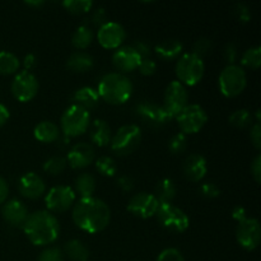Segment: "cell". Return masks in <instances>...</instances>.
<instances>
[{"label": "cell", "mask_w": 261, "mask_h": 261, "mask_svg": "<svg viewBox=\"0 0 261 261\" xmlns=\"http://www.w3.org/2000/svg\"><path fill=\"white\" fill-rule=\"evenodd\" d=\"M18 191L28 200L40 199L46 193L45 181L35 172H27L18 181Z\"/></svg>", "instance_id": "obj_18"}, {"label": "cell", "mask_w": 261, "mask_h": 261, "mask_svg": "<svg viewBox=\"0 0 261 261\" xmlns=\"http://www.w3.org/2000/svg\"><path fill=\"white\" fill-rule=\"evenodd\" d=\"M155 217L163 228L175 233H182L190 226L188 214L172 203L160 204Z\"/></svg>", "instance_id": "obj_8"}, {"label": "cell", "mask_w": 261, "mask_h": 261, "mask_svg": "<svg viewBox=\"0 0 261 261\" xmlns=\"http://www.w3.org/2000/svg\"><path fill=\"white\" fill-rule=\"evenodd\" d=\"M177 194V186L170 178H163L155 186V193L153 195L157 198L160 204L163 203H172L173 199Z\"/></svg>", "instance_id": "obj_29"}, {"label": "cell", "mask_w": 261, "mask_h": 261, "mask_svg": "<svg viewBox=\"0 0 261 261\" xmlns=\"http://www.w3.org/2000/svg\"><path fill=\"white\" fill-rule=\"evenodd\" d=\"M126 32L121 24L116 22H107L101 25L97 32L99 45L106 50H117L124 43Z\"/></svg>", "instance_id": "obj_16"}, {"label": "cell", "mask_w": 261, "mask_h": 261, "mask_svg": "<svg viewBox=\"0 0 261 261\" xmlns=\"http://www.w3.org/2000/svg\"><path fill=\"white\" fill-rule=\"evenodd\" d=\"M111 129L105 120L97 119L92 122L89 139L97 147H107L111 143Z\"/></svg>", "instance_id": "obj_22"}, {"label": "cell", "mask_w": 261, "mask_h": 261, "mask_svg": "<svg viewBox=\"0 0 261 261\" xmlns=\"http://www.w3.org/2000/svg\"><path fill=\"white\" fill-rule=\"evenodd\" d=\"M251 175L254 177L255 182H261V155H256L251 163Z\"/></svg>", "instance_id": "obj_48"}, {"label": "cell", "mask_w": 261, "mask_h": 261, "mask_svg": "<svg viewBox=\"0 0 261 261\" xmlns=\"http://www.w3.org/2000/svg\"><path fill=\"white\" fill-rule=\"evenodd\" d=\"M63 7L71 14L82 15L92 10L93 2L92 0H65L63 2Z\"/></svg>", "instance_id": "obj_33"}, {"label": "cell", "mask_w": 261, "mask_h": 261, "mask_svg": "<svg viewBox=\"0 0 261 261\" xmlns=\"http://www.w3.org/2000/svg\"><path fill=\"white\" fill-rule=\"evenodd\" d=\"M99 99L101 98L98 96V92L92 87H82L74 92L73 96L74 105L83 107L87 111L96 109L99 103Z\"/></svg>", "instance_id": "obj_23"}, {"label": "cell", "mask_w": 261, "mask_h": 261, "mask_svg": "<svg viewBox=\"0 0 261 261\" xmlns=\"http://www.w3.org/2000/svg\"><path fill=\"white\" fill-rule=\"evenodd\" d=\"M2 214L4 221L9 226L15 227V228H22L23 224L27 221L28 216H30L27 206L17 199L5 201L2 209Z\"/></svg>", "instance_id": "obj_20"}, {"label": "cell", "mask_w": 261, "mask_h": 261, "mask_svg": "<svg viewBox=\"0 0 261 261\" xmlns=\"http://www.w3.org/2000/svg\"><path fill=\"white\" fill-rule=\"evenodd\" d=\"M140 61L142 58L132 46L119 47L112 55V64L117 70L121 71V74L137 70Z\"/></svg>", "instance_id": "obj_19"}, {"label": "cell", "mask_w": 261, "mask_h": 261, "mask_svg": "<svg viewBox=\"0 0 261 261\" xmlns=\"http://www.w3.org/2000/svg\"><path fill=\"white\" fill-rule=\"evenodd\" d=\"M96 170L106 177H114L117 172V165L114 158L109 155H102L96 161Z\"/></svg>", "instance_id": "obj_35"}, {"label": "cell", "mask_w": 261, "mask_h": 261, "mask_svg": "<svg viewBox=\"0 0 261 261\" xmlns=\"http://www.w3.org/2000/svg\"><path fill=\"white\" fill-rule=\"evenodd\" d=\"M10 112L8 110L7 106H4L3 103H0V127L4 126L7 124V121L9 120Z\"/></svg>", "instance_id": "obj_53"}, {"label": "cell", "mask_w": 261, "mask_h": 261, "mask_svg": "<svg viewBox=\"0 0 261 261\" xmlns=\"http://www.w3.org/2000/svg\"><path fill=\"white\" fill-rule=\"evenodd\" d=\"M176 76L182 86L194 87L203 79L205 65L203 59L188 53L181 55L176 63Z\"/></svg>", "instance_id": "obj_4"}, {"label": "cell", "mask_w": 261, "mask_h": 261, "mask_svg": "<svg viewBox=\"0 0 261 261\" xmlns=\"http://www.w3.org/2000/svg\"><path fill=\"white\" fill-rule=\"evenodd\" d=\"M233 14L241 23H247L251 19V12L250 8L245 4H236L233 8Z\"/></svg>", "instance_id": "obj_42"}, {"label": "cell", "mask_w": 261, "mask_h": 261, "mask_svg": "<svg viewBox=\"0 0 261 261\" xmlns=\"http://www.w3.org/2000/svg\"><path fill=\"white\" fill-rule=\"evenodd\" d=\"M232 218H233L234 221L239 222V223L240 222L245 221V219L247 218L245 208H242V206H236V208H233V211H232Z\"/></svg>", "instance_id": "obj_52"}, {"label": "cell", "mask_w": 261, "mask_h": 261, "mask_svg": "<svg viewBox=\"0 0 261 261\" xmlns=\"http://www.w3.org/2000/svg\"><path fill=\"white\" fill-rule=\"evenodd\" d=\"M25 5H28V7H35V8H40L42 7L45 3L41 2V0H38V2H24Z\"/></svg>", "instance_id": "obj_54"}, {"label": "cell", "mask_w": 261, "mask_h": 261, "mask_svg": "<svg viewBox=\"0 0 261 261\" xmlns=\"http://www.w3.org/2000/svg\"><path fill=\"white\" fill-rule=\"evenodd\" d=\"M97 188L96 178L91 173L83 172L75 178V182H74V193L75 195L78 194L81 198H91L94 194Z\"/></svg>", "instance_id": "obj_27"}, {"label": "cell", "mask_w": 261, "mask_h": 261, "mask_svg": "<svg viewBox=\"0 0 261 261\" xmlns=\"http://www.w3.org/2000/svg\"><path fill=\"white\" fill-rule=\"evenodd\" d=\"M37 261H65L64 254L58 247H47L38 256Z\"/></svg>", "instance_id": "obj_39"}, {"label": "cell", "mask_w": 261, "mask_h": 261, "mask_svg": "<svg viewBox=\"0 0 261 261\" xmlns=\"http://www.w3.org/2000/svg\"><path fill=\"white\" fill-rule=\"evenodd\" d=\"M211 48H212V41L206 37H201V38H199L198 41H195L191 54L196 55L198 58L203 59V56L208 55L209 51H211Z\"/></svg>", "instance_id": "obj_38"}, {"label": "cell", "mask_w": 261, "mask_h": 261, "mask_svg": "<svg viewBox=\"0 0 261 261\" xmlns=\"http://www.w3.org/2000/svg\"><path fill=\"white\" fill-rule=\"evenodd\" d=\"M117 186L121 189L122 191H132L133 188H134V181H133L132 177L129 176H120L116 181Z\"/></svg>", "instance_id": "obj_49"}, {"label": "cell", "mask_w": 261, "mask_h": 261, "mask_svg": "<svg viewBox=\"0 0 261 261\" xmlns=\"http://www.w3.org/2000/svg\"><path fill=\"white\" fill-rule=\"evenodd\" d=\"M250 139H251L252 145L256 148L257 150L261 149V126L260 122H255L250 130Z\"/></svg>", "instance_id": "obj_44"}, {"label": "cell", "mask_w": 261, "mask_h": 261, "mask_svg": "<svg viewBox=\"0 0 261 261\" xmlns=\"http://www.w3.org/2000/svg\"><path fill=\"white\" fill-rule=\"evenodd\" d=\"M155 261H185V259H184L180 250L171 247V249L163 250V251L158 255L157 260Z\"/></svg>", "instance_id": "obj_40"}, {"label": "cell", "mask_w": 261, "mask_h": 261, "mask_svg": "<svg viewBox=\"0 0 261 261\" xmlns=\"http://www.w3.org/2000/svg\"><path fill=\"white\" fill-rule=\"evenodd\" d=\"M134 112L138 119H140L144 124H147L150 127H154V129L165 126L175 119L163 109V106L149 101H142L140 103H138L135 106Z\"/></svg>", "instance_id": "obj_10"}, {"label": "cell", "mask_w": 261, "mask_h": 261, "mask_svg": "<svg viewBox=\"0 0 261 261\" xmlns=\"http://www.w3.org/2000/svg\"><path fill=\"white\" fill-rule=\"evenodd\" d=\"M37 65V59L33 54H28L24 56V60H23V66H24L25 71H31L32 69L36 68Z\"/></svg>", "instance_id": "obj_50"}, {"label": "cell", "mask_w": 261, "mask_h": 261, "mask_svg": "<svg viewBox=\"0 0 261 261\" xmlns=\"http://www.w3.org/2000/svg\"><path fill=\"white\" fill-rule=\"evenodd\" d=\"M142 142V130L138 125H122L111 138V150L119 157L132 154Z\"/></svg>", "instance_id": "obj_6"}, {"label": "cell", "mask_w": 261, "mask_h": 261, "mask_svg": "<svg viewBox=\"0 0 261 261\" xmlns=\"http://www.w3.org/2000/svg\"><path fill=\"white\" fill-rule=\"evenodd\" d=\"M158 206H160V201L157 200V198L153 194L143 191V193H138L130 198L129 203H127V211L138 218L148 219L155 216Z\"/></svg>", "instance_id": "obj_15"}, {"label": "cell", "mask_w": 261, "mask_h": 261, "mask_svg": "<svg viewBox=\"0 0 261 261\" xmlns=\"http://www.w3.org/2000/svg\"><path fill=\"white\" fill-rule=\"evenodd\" d=\"M20 61L14 54L9 51H0V74L2 75H13L19 70Z\"/></svg>", "instance_id": "obj_31"}, {"label": "cell", "mask_w": 261, "mask_h": 261, "mask_svg": "<svg viewBox=\"0 0 261 261\" xmlns=\"http://www.w3.org/2000/svg\"><path fill=\"white\" fill-rule=\"evenodd\" d=\"M247 86L246 73L239 65H227L218 78L219 92L227 98H234L245 91Z\"/></svg>", "instance_id": "obj_7"}, {"label": "cell", "mask_w": 261, "mask_h": 261, "mask_svg": "<svg viewBox=\"0 0 261 261\" xmlns=\"http://www.w3.org/2000/svg\"><path fill=\"white\" fill-rule=\"evenodd\" d=\"M236 240L246 251H254L261 241V227L257 219L246 218L240 222L236 229Z\"/></svg>", "instance_id": "obj_14"}, {"label": "cell", "mask_w": 261, "mask_h": 261, "mask_svg": "<svg viewBox=\"0 0 261 261\" xmlns=\"http://www.w3.org/2000/svg\"><path fill=\"white\" fill-rule=\"evenodd\" d=\"M175 120L177 121V125L182 134H196L208 122V114L200 105L189 103L175 117Z\"/></svg>", "instance_id": "obj_9"}, {"label": "cell", "mask_w": 261, "mask_h": 261, "mask_svg": "<svg viewBox=\"0 0 261 261\" xmlns=\"http://www.w3.org/2000/svg\"><path fill=\"white\" fill-rule=\"evenodd\" d=\"M73 222L78 228L88 233L102 232L111 221V211L101 199L81 198L73 205Z\"/></svg>", "instance_id": "obj_1"}, {"label": "cell", "mask_w": 261, "mask_h": 261, "mask_svg": "<svg viewBox=\"0 0 261 261\" xmlns=\"http://www.w3.org/2000/svg\"><path fill=\"white\" fill-rule=\"evenodd\" d=\"M66 165H68L66 158L61 157V155H54L43 163V171L51 176H58L65 171Z\"/></svg>", "instance_id": "obj_34"}, {"label": "cell", "mask_w": 261, "mask_h": 261, "mask_svg": "<svg viewBox=\"0 0 261 261\" xmlns=\"http://www.w3.org/2000/svg\"><path fill=\"white\" fill-rule=\"evenodd\" d=\"M200 193L206 199H216L221 195V190L218 186L213 182H205L201 185Z\"/></svg>", "instance_id": "obj_43"}, {"label": "cell", "mask_w": 261, "mask_h": 261, "mask_svg": "<svg viewBox=\"0 0 261 261\" xmlns=\"http://www.w3.org/2000/svg\"><path fill=\"white\" fill-rule=\"evenodd\" d=\"M92 23H93L94 25H97V27H101V25H103L105 23H107L109 20H107V13L106 10H105V8L99 7L97 8L96 10L93 12V14H92Z\"/></svg>", "instance_id": "obj_45"}, {"label": "cell", "mask_w": 261, "mask_h": 261, "mask_svg": "<svg viewBox=\"0 0 261 261\" xmlns=\"http://www.w3.org/2000/svg\"><path fill=\"white\" fill-rule=\"evenodd\" d=\"M64 255L71 261H88L89 250L79 240H70L64 245Z\"/></svg>", "instance_id": "obj_28"}, {"label": "cell", "mask_w": 261, "mask_h": 261, "mask_svg": "<svg viewBox=\"0 0 261 261\" xmlns=\"http://www.w3.org/2000/svg\"><path fill=\"white\" fill-rule=\"evenodd\" d=\"M133 83L121 73L105 74L98 83L99 98L110 105H124L132 98Z\"/></svg>", "instance_id": "obj_3"}, {"label": "cell", "mask_w": 261, "mask_h": 261, "mask_svg": "<svg viewBox=\"0 0 261 261\" xmlns=\"http://www.w3.org/2000/svg\"><path fill=\"white\" fill-rule=\"evenodd\" d=\"M76 195L70 186L59 185L48 190L45 196L47 212L53 214H61L68 212L75 204Z\"/></svg>", "instance_id": "obj_11"}, {"label": "cell", "mask_w": 261, "mask_h": 261, "mask_svg": "<svg viewBox=\"0 0 261 261\" xmlns=\"http://www.w3.org/2000/svg\"><path fill=\"white\" fill-rule=\"evenodd\" d=\"M242 66L251 70H257L260 68L261 64V48L260 46H255V47L249 48L244 53L241 58Z\"/></svg>", "instance_id": "obj_32"}, {"label": "cell", "mask_w": 261, "mask_h": 261, "mask_svg": "<svg viewBox=\"0 0 261 261\" xmlns=\"http://www.w3.org/2000/svg\"><path fill=\"white\" fill-rule=\"evenodd\" d=\"M229 124L232 126L237 127V129H245V127L250 126L252 122V115L249 110L241 109L234 111L233 114L229 116Z\"/></svg>", "instance_id": "obj_36"}, {"label": "cell", "mask_w": 261, "mask_h": 261, "mask_svg": "<svg viewBox=\"0 0 261 261\" xmlns=\"http://www.w3.org/2000/svg\"><path fill=\"white\" fill-rule=\"evenodd\" d=\"M93 58L84 51H76L71 54L66 60V68L73 73H87L93 68Z\"/></svg>", "instance_id": "obj_25"}, {"label": "cell", "mask_w": 261, "mask_h": 261, "mask_svg": "<svg viewBox=\"0 0 261 261\" xmlns=\"http://www.w3.org/2000/svg\"><path fill=\"white\" fill-rule=\"evenodd\" d=\"M8 195H9V186L4 178L0 177V204H4L7 201Z\"/></svg>", "instance_id": "obj_51"}, {"label": "cell", "mask_w": 261, "mask_h": 261, "mask_svg": "<svg viewBox=\"0 0 261 261\" xmlns=\"http://www.w3.org/2000/svg\"><path fill=\"white\" fill-rule=\"evenodd\" d=\"M93 31L89 25L82 24L79 25L75 30V32L73 33V37H71V45L76 50H86L88 46H91L92 41H93Z\"/></svg>", "instance_id": "obj_30"}, {"label": "cell", "mask_w": 261, "mask_h": 261, "mask_svg": "<svg viewBox=\"0 0 261 261\" xmlns=\"http://www.w3.org/2000/svg\"><path fill=\"white\" fill-rule=\"evenodd\" d=\"M132 47L137 51L142 59H147L150 55V45L145 41H135Z\"/></svg>", "instance_id": "obj_46"}, {"label": "cell", "mask_w": 261, "mask_h": 261, "mask_svg": "<svg viewBox=\"0 0 261 261\" xmlns=\"http://www.w3.org/2000/svg\"><path fill=\"white\" fill-rule=\"evenodd\" d=\"M182 172L190 182H200L208 172L206 160L201 154H190L184 161Z\"/></svg>", "instance_id": "obj_21"}, {"label": "cell", "mask_w": 261, "mask_h": 261, "mask_svg": "<svg viewBox=\"0 0 261 261\" xmlns=\"http://www.w3.org/2000/svg\"><path fill=\"white\" fill-rule=\"evenodd\" d=\"M188 148V138L182 133H178V134L173 135L170 140H168V149L172 154L177 155L184 153Z\"/></svg>", "instance_id": "obj_37"}, {"label": "cell", "mask_w": 261, "mask_h": 261, "mask_svg": "<svg viewBox=\"0 0 261 261\" xmlns=\"http://www.w3.org/2000/svg\"><path fill=\"white\" fill-rule=\"evenodd\" d=\"M38 88H40V84H38L37 78L31 71L25 70L15 74L12 86H10L13 97L19 102L32 101L37 96Z\"/></svg>", "instance_id": "obj_12"}, {"label": "cell", "mask_w": 261, "mask_h": 261, "mask_svg": "<svg viewBox=\"0 0 261 261\" xmlns=\"http://www.w3.org/2000/svg\"><path fill=\"white\" fill-rule=\"evenodd\" d=\"M182 43L177 40L163 41V42L158 43L154 48L155 54L165 61H171L178 59L181 56V54H182Z\"/></svg>", "instance_id": "obj_26"}, {"label": "cell", "mask_w": 261, "mask_h": 261, "mask_svg": "<svg viewBox=\"0 0 261 261\" xmlns=\"http://www.w3.org/2000/svg\"><path fill=\"white\" fill-rule=\"evenodd\" d=\"M94 158H96V153H94L93 147L88 143L82 142L71 147L66 157V163L73 170H83L94 162Z\"/></svg>", "instance_id": "obj_17"}, {"label": "cell", "mask_w": 261, "mask_h": 261, "mask_svg": "<svg viewBox=\"0 0 261 261\" xmlns=\"http://www.w3.org/2000/svg\"><path fill=\"white\" fill-rule=\"evenodd\" d=\"M189 105V93L185 86L178 81L171 82L165 91L163 96V109L171 115L176 117L186 106Z\"/></svg>", "instance_id": "obj_13"}, {"label": "cell", "mask_w": 261, "mask_h": 261, "mask_svg": "<svg viewBox=\"0 0 261 261\" xmlns=\"http://www.w3.org/2000/svg\"><path fill=\"white\" fill-rule=\"evenodd\" d=\"M33 135L41 143H55L60 138V127L53 121H41L35 126Z\"/></svg>", "instance_id": "obj_24"}, {"label": "cell", "mask_w": 261, "mask_h": 261, "mask_svg": "<svg viewBox=\"0 0 261 261\" xmlns=\"http://www.w3.org/2000/svg\"><path fill=\"white\" fill-rule=\"evenodd\" d=\"M138 70H139V73L142 74V75L150 76L155 73V70H157V64H155L154 60H152V59L149 58L142 59L139 66H138Z\"/></svg>", "instance_id": "obj_41"}, {"label": "cell", "mask_w": 261, "mask_h": 261, "mask_svg": "<svg viewBox=\"0 0 261 261\" xmlns=\"http://www.w3.org/2000/svg\"><path fill=\"white\" fill-rule=\"evenodd\" d=\"M23 231L35 246H47L58 240L60 224L55 214L47 211L33 212L23 224Z\"/></svg>", "instance_id": "obj_2"}, {"label": "cell", "mask_w": 261, "mask_h": 261, "mask_svg": "<svg viewBox=\"0 0 261 261\" xmlns=\"http://www.w3.org/2000/svg\"><path fill=\"white\" fill-rule=\"evenodd\" d=\"M224 59L228 63V65H234L237 60V48L233 43H227L226 47H224Z\"/></svg>", "instance_id": "obj_47"}, {"label": "cell", "mask_w": 261, "mask_h": 261, "mask_svg": "<svg viewBox=\"0 0 261 261\" xmlns=\"http://www.w3.org/2000/svg\"><path fill=\"white\" fill-rule=\"evenodd\" d=\"M91 124V115L83 107L71 105L64 111L60 119L61 132L66 138H76L83 135Z\"/></svg>", "instance_id": "obj_5"}]
</instances>
